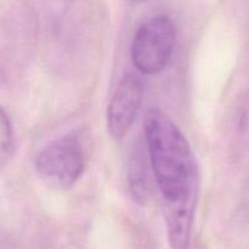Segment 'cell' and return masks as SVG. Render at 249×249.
<instances>
[{"label":"cell","instance_id":"5","mask_svg":"<svg viewBox=\"0 0 249 249\" xmlns=\"http://www.w3.org/2000/svg\"><path fill=\"white\" fill-rule=\"evenodd\" d=\"M14 143V131L9 116L0 108V167L4 164L11 153Z\"/></svg>","mask_w":249,"mask_h":249},{"label":"cell","instance_id":"6","mask_svg":"<svg viewBox=\"0 0 249 249\" xmlns=\"http://www.w3.org/2000/svg\"><path fill=\"white\" fill-rule=\"evenodd\" d=\"M238 129L240 133L246 140H249V96L246 99L242 108L240 112V119H238Z\"/></svg>","mask_w":249,"mask_h":249},{"label":"cell","instance_id":"4","mask_svg":"<svg viewBox=\"0 0 249 249\" xmlns=\"http://www.w3.org/2000/svg\"><path fill=\"white\" fill-rule=\"evenodd\" d=\"M143 99V85L140 78L128 73L117 85L107 108V128L114 140L128 134Z\"/></svg>","mask_w":249,"mask_h":249},{"label":"cell","instance_id":"7","mask_svg":"<svg viewBox=\"0 0 249 249\" xmlns=\"http://www.w3.org/2000/svg\"><path fill=\"white\" fill-rule=\"evenodd\" d=\"M133 2H145V1H148V0H131Z\"/></svg>","mask_w":249,"mask_h":249},{"label":"cell","instance_id":"1","mask_svg":"<svg viewBox=\"0 0 249 249\" xmlns=\"http://www.w3.org/2000/svg\"><path fill=\"white\" fill-rule=\"evenodd\" d=\"M143 128L170 249H189L199 195L194 151L177 124L160 109H148Z\"/></svg>","mask_w":249,"mask_h":249},{"label":"cell","instance_id":"2","mask_svg":"<svg viewBox=\"0 0 249 249\" xmlns=\"http://www.w3.org/2000/svg\"><path fill=\"white\" fill-rule=\"evenodd\" d=\"M177 31L168 16L152 17L136 31L131 43V61L142 74H156L172 58Z\"/></svg>","mask_w":249,"mask_h":249},{"label":"cell","instance_id":"3","mask_svg":"<svg viewBox=\"0 0 249 249\" xmlns=\"http://www.w3.org/2000/svg\"><path fill=\"white\" fill-rule=\"evenodd\" d=\"M85 157L77 134H67L40 151L36 160L39 177L60 189L72 187L82 177Z\"/></svg>","mask_w":249,"mask_h":249}]
</instances>
